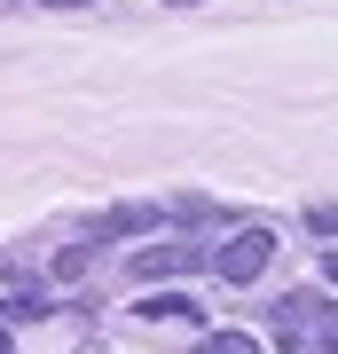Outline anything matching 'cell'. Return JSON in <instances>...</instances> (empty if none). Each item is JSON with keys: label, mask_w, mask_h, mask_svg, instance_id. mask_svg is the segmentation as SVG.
Masks as SVG:
<instances>
[{"label": "cell", "mask_w": 338, "mask_h": 354, "mask_svg": "<svg viewBox=\"0 0 338 354\" xmlns=\"http://www.w3.org/2000/svg\"><path fill=\"white\" fill-rule=\"evenodd\" d=\"M189 268H197L189 244H158V252H134V260H126V276H134V283H165V276H189Z\"/></svg>", "instance_id": "cell-2"}, {"label": "cell", "mask_w": 338, "mask_h": 354, "mask_svg": "<svg viewBox=\"0 0 338 354\" xmlns=\"http://www.w3.org/2000/svg\"><path fill=\"white\" fill-rule=\"evenodd\" d=\"M267 260H276V236H267V228H244V236H228V244H220V260H213V268H220L228 283H260V268H267Z\"/></svg>", "instance_id": "cell-1"}, {"label": "cell", "mask_w": 338, "mask_h": 354, "mask_svg": "<svg viewBox=\"0 0 338 354\" xmlns=\"http://www.w3.org/2000/svg\"><path fill=\"white\" fill-rule=\"evenodd\" d=\"M307 228L314 236H338V205H307Z\"/></svg>", "instance_id": "cell-5"}, {"label": "cell", "mask_w": 338, "mask_h": 354, "mask_svg": "<svg viewBox=\"0 0 338 354\" xmlns=\"http://www.w3.org/2000/svg\"><path fill=\"white\" fill-rule=\"evenodd\" d=\"M142 315H150V323H205L197 307L181 299V291H158V299H142Z\"/></svg>", "instance_id": "cell-3"}, {"label": "cell", "mask_w": 338, "mask_h": 354, "mask_svg": "<svg viewBox=\"0 0 338 354\" xmlns=\"http://www.w3.org/2000/svg\"><path fill=\"white\" fill-rule=\"evenodd\" d=\"M205 354H260V346H252L244 330H213V339H205Z\"/></svg>", "instance_id": "cell-4"}, {"label": "cell", "mask_w": 338, "mask_h": 354, "mask_svg": "<svg viewBox=\"0 0 338 354\" xmlns=\"http://www.w3.org/2000/svg\"><path fill=\"white\" fill-rule=\"evenodd\" d=\"M323 276H330V283H338V252H323Z\"/></svg>", "instance_id": "cell-6"}]
</instances>
